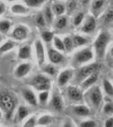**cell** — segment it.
Segmentation results:
<instances>
[{"label":"cell","mask_w":113,"mask_h":127,"mask_svg":"<svg viewBox=\"0 0 113 127\" xmlns=\"http://www.w3.org/2000/svg\"><path fill=\"white\" fill-rule=\"evenodd\" d=\"M106 0H93L91 4V9L93 10L94 13H97L102 8L104 7Z\"/></svg>","instance_id":"23"},{"label":"cell","mask_w":113,"mask_h":127,"mask_svg":"<svg viewBox=\"0 0 113 127\" xmlns=\"http://www.w3.org/2000/svg\"><path fill=\"white\" fill-rule=\"evenodd\" d=\"M102 19H103V21L105 22V24H109L113 21V7L108 8V9L104 12Z\"/></svg>","instance_id":"21"},{"label":"cell","mask_w":113,"mask_h":127,"mask_svg":"<svg viewBox=\"0 0 113 127\" xmlns=\"http://www.w3.org/2000/svg\"><path fill=\"white\" fill-rule=\"evenodd\" d=\"M111 40V35L107 32H100L94 42V54L98 59H102L106 54V50Z\"/></svg>","instance_id":"1"},{"label":"cell","mask_w":113,"mask_h":127,"mask_svg":"<svg viewBox=\"0 0 113 127\" xmlns=\"http://www.w3.org/2000/svg\"><path fill=\"white\" fill-rule=\"evenodd\" d=\"M80 126L82 127H95L97 126L96 122L94 120H86V121H83L80 124Z\"/></svg>","instance_id":"41"},{"label":"cell","mask_w":113,"mask_h":127,"mask_svg":"<svg viewBox=\"0 0 113 127\" xmlns=\"http://www.w3.org/2000/svg\"><path fill=\"white\" fill-rule=\"evenodd\" d=\"M68 24V19L67 17L65 16H60L57 20H56V23H55V26H56L57 28L58 29H63V28L66 27Z\"/></svg>","instance_id":"29"},{"label":"cell","mask_w":113,"mask_h":127,"mask_svg":"<svg viewBox=\"0 0 113 127\" xmlns=\"http://www.w3.org/2000/svg\"><path fill=\"white\" fill-rule=\"evenodd\" d=\"M53 43H54V47L57 50L60 51V52L65 51V47H64V43H63V40H61L58 36H54V38H53Z\"/></svg>","instance_id":"26"},{"label":"cell","mask_w":113,"mask_h":127,"mask_svg":"<svg viewBox=\"0 0 113 127\" xmlns=\"http://www.w3.org/2000/svg\"><path fill=\"white\" fill-rule=\"evenodd\" d=\"M63 43H64L65 51H67V52H71L73 50V48L74 47L73 38L69 37V36H65L64 39H63Z\"/></svg>","instance_id":"28"},{"label":"cell","mask_w":113,"mask_h":127,"mask_svg":"<svg viewBox=\"0 0 113 127\" xmlns=\"http://www.w3.org/2000/svg\"><path fill=\"white\" fill-rule=\"evenodd\" d=\"M11 11L14 14H25L28 12V9L21 4H14L11 7Z\"/></svg>","instance_id":"25"},{"label":"cell","mask_w":113,"mask_h":127,"mask_svg":"<svg viewBox=\"0 0 113 127\" xmlns=\"http://www.w3.org/2000/svg\"><path fill=\"white\" fill-rule=\"evenodd\" d=\"M5 11V6L4 4H3V3H0V15H2V14H3Z\"/></svg>","instance_id":"45"},{"label":"cell","mask_w":113,"mask_h":127,"mask_svg":"<svg viewBox=\"0 0 113 127\" xmlns=\"http://www.w3.org/2000/svg\"><path fill=\"white\" fill-rule=\"evenodd\" d=\"M35 48H36V59H37L38 64L42 66L45 62V49L42 42L40 40H36L35 42Z\"/></svg>","instance_id":"9"},{"label":"cell","mask_w":113,"mask_h":127,"mask_svg":"<svg viewBox=\"0 0 113 127\" xmlns=\"http://www.w3.org/2000/svg\"><path fill=\"white\" fill-rule=\"evenodd\" d=\"M22 94H23V97L27 103L31 106H36L37 105V100H36V95L34 94L33 92L30 89H23L22 91Z\"/></svg>","instance_id":"12"},{"label":"cell","mask_w":113,"mask_h":127,"mask_svg":"<svg viewBox=\"0 0 113 127\" xmlns=\"http://www.w3.org/2000/svg\"><path fill=\"white\" fill-rule=\"evenodd\" d=\"M49 97V92L48 91H42L41 92V93L39 94V100H40V103L44 104L46 103V101L48 100Z\"/></svg>","instance_id":"37"},{"label":"cell","mask_w":113,"mask_h":127,"mask_svg":"<svg viewBox=\"0 0 113 127\" xmlns=\"http://www.w3.org/2000/svg\"><path fill=\"white\" fill-rule=\"evenodd\" d=\"M97 80H98V73L94 72L92 74V75H90L89 77H87V78L82 82V85H81L82 89L85 90V89H88V88L93 87L94 84L97 81Z\"/></svg>","instance_id":"14"},{"label":"cell","mask_w":113,"mask_h":127,"mask_svg":"<svg viewBox=\"0 0 113 127\" xmlns=\"http://www.w3.org/2000/svg\"><path fill=\"white\" fill-rule=\"evenodd\" d=\"M42 37L44 42H50L53 38H54V35L52 32H48V31H45L42 33Z\"/></svg>","instance_id":"35"},{"label":"cell","mask_w":113,"mask_h":127,"mask_svg":"<svg viewBox=\"0 0 113 127\" xmlns=\"http://www.w3.org/2000/svg\"><path fill=\"white\" fill-rule=\"evenodd\" d=\"M15 107V99L13 94L8 91L0 93V108L9 116Z\"/></svg>","instance_id":"2"},{"label":"cell","mask_w":113,"mask_h":127,"mask_svg":"<svg viewBox=\"0 0 113 127\" xmlns=\"http://www.w3.org/2000/svg\"><path fill=\"white\" fill-rule=\"evenodd\" d=\"M52 117L51 115H43L37 120V124L39 126H48L52 124Z\"/></svg>","instance_id":"27"},{"label":"cell","mask_w":113,"mask_h":127,"mask_svg":"<svg viewBox=\"0 0 113 127\" xmlns=\"http://www.w3.org/2000/svg\"><path fill=\"white\" fill-rule=\"evenodd\" d=\"M67 96L71 101L80 102L83 100V93L81 89L75 86H69L67 88Z\"/></svg>","instance_id":"6"},{"label":"cell","mask_w":113,"mask_h":127,"mask_svg":"<svg viewBox=\"0 0 113 127\" xmlns=\"http://www.w3.org/2000/svg\"><path fill=\"white\" fill-rule=\"evenodd\" d=\"M10 29V23L8 20H1L0 21V32L2 33H7Z\"/></svg>","instance_id":"34"},{"label":"cell","mask_w":113,"mask_h":127,"mask_svg":"<svg viewBox=\"0 0 113 127\" xmlns=\"http://www.w3.org/2000/svg\"><path fill=\"white\" fill-rule=\"evenodd\" d=\"M77 7V3H76L75 0H68L66 4V9L68 10V13H71L73 10L76 9Z\"/></svg>","instance_id":"38"},{"label":"cell","mask_w":113,"mask_h":127,"mask_svg":"<svg viewBox=\"0 0 113 127\" xmlns=\"http://www.w3.org/2000/svg\"><path fill=\"white\" fill-rule=\"evenodd\" d=\"M105 126L106 127H112L113 126V118L110 117L106 120V121L105 122Z\"/></svg>","instance_id":"44"},{"label":"cell","mask_w":113,"mask_h":127,"mask_svg":"<svg viewBox=\"0 0 113 127\" xmlns=\"http://www.w3.org/2000/svg\"><path fill=\"white\" fill-rule=\"evenodd\" d=\"M103 99L102 93L100 87H92L88 93V100L93 107L98 108Z\"/></svg>","instance_id":"5"},{"label":"cell","mask_w":113,"mask_h":127,"mask_svg":"<svg viewBox=\"0 0 113 127\" xmlns=\"http://www.w3.org/2000/svg\"><path fill=\"white\" fill-rule=\"evenodd\" d=\"M94 59V52L90 48H85L81 50L78 51L76 54L73 55V64L78 66L84 64L89 63Z\"/></svg>","instance_id":"3"},{"label":"cell","mask_w":113,"mask_h":127,"mask_svg":"<svg viewBox=\"0 0 113 127\" xmlns=\"http://www.w3.org/2000/svg\"><path fill=\"white\" fill-rule=\"evenodd\" d=\"M47 54H48L49 60L54 64H61L64 61V57L60 53V51L56 50L52 48H48Z\"/></svg>","instance_id":"8"},{"label":"cell","mask_w":113,"mask_h":127,"mask_svg":"<svg viewBox=\"0 0 113 127\" xmlns=\"http://www.w3.org/2000/svg\"><path fill=\"white\" fill-rule=\"evenodd\" d=\"M9 2H13V1H16V0H8Z\"/></svg>","instance_id":"49"},{"label":"cell","mask_w":113,"mask_h":127,"mask_svg":"<svg viewBox=\"0 0 113 127\" xmlns=\"http://www.w3.org/2000/svg\"><path fill=\"white\" fill-rule=\"evenodd\" d=\"M73 76V71L72 69H67L59 74L58 78H57V85L59 87H64L67 85L70 80Z\"/></svg>","instance_id":"7"},{"label":"cell","mask_w":113,"mask_h":127,"mask_svg":"<svg viewBox=\"0 0 113 127\" xmlns=\"http://www.w3.org/2000/svg\"><path fill=\"white\" fill-rule=\"evenodd\" d=\"M36 90L40 92H42V91H48L49 89L51 88V83H44V84H41V85H38V86H36L35 87Z\"/></svg>","instance_id":"39"},{"label":"cell","mask_w":113,"mask_h":127,"mask_svg":"<svg viewBox=\"0 0 113 127\" xmlns=\"http://www.w3.org/2000/svg\"><path fill=\"white\" fill-rule=\"evenodd\" d=\"M51 103H52V107L54 108L57 111H61V110L63 109V100H62V98H61V96L57 93H53Z\"/></svg>","instance_id":"15"},{"label":"cell","mask_w":113,"mask_h":127,"mask_svg":"<svg viewBox=\"0 0 113 127\" xmlns=\"http://www.w3.org/2000/svg\"><path fill=\"white\" fill-rule=\"evenodd\" d=\"M30 54H31V51H30V47L29 46H23L20 48L19 50V59H27L30 57Z\"/></svg>","instance_id":"19"},{"label":"cell","mask_w":113,"mask_h":127,"mask_svg":"<svg viewBox=\"0 0 113 127\" xmlns=\"http://www.w3.org/2000/svg\"><path fill=\"white\" fill-rule=\"evenodd\" d=\"M30 69H31V65L30 64H21L15 69V76L18 78H22L30 72Z\"/></svg>","instance_id":"13"},{"label":"cell","mask_w":113,"mask_h":127,"mask_svg":"<svg viewBox=\"0 0 113 127\" xmlns=\"http://www.w3.org/2000/svg\"><path fill=\"white\" fill-rule=\"evenodd\" d=\"M53 11L52 9L49 6L46 7V9L44 10V13L43 15L45 16V19L46 20V23L47 24H52V20H53Z\"/></svg>","instance_id":"24"},{"label":"cell","mask_w":113,"mask_h":127,"mask_svg":"<svg viewBox=\"0 0 113 127\" xmlns=\"http://www.w3.org/2000/svg\"><path fill=\"white\" fill-rule=\"evenodd\" d=\"M43 70H44V72H46V74H48V75H54L55 73H56V69H55V67H53L52 65H50V64L46 65V66L43 69Z\"/></svg>","instance_id":"40"},{"label":"cell","mask_w":113,"mask_h":127,"mask_svg":"<svg viewBox=\"0 0 113 127\" xmlns=\"http://www.w3.org/2000/svg\"><path fill=\"white\" fill-rule=\"evenodd\" d=\"M14 47V42H12V41H8V42H6L4 44H3L0 47V52H2V53L8 52V51L13 49Z\"/></svg>","instance_id":"31"},{"label":"cell","mask_w":113,"mask_h":127,"mask_svg":"<svg viewBox=\"0 0 113 127\" xmlns=\"http://www.w3.org/2000/svg\"><path fill=\"white\" fill-rule=\"evenodd\" d=\"M73 112L76 115L79 116H88L90 114V109L85 105H77L73 108Z\"/></svg>","instance_id":"16"},{"label":"cell","mask_w":113,"mask_h":127,"mask_svg":"<svg viewBox=\"0 0 113 127\" xmlns=\"http://www.w3.org/2000/svg\"><path fill=\"white\" fill-rule=\"evenodd\" d=\"M46 0H24V3L28 7H39L42 5Z\"/></svg>","instance_id":"30"},{"label":"cell","mask_w":113,"mask_h":127,"mask_svg":"<svg viewBox=\"0 0 113 127\" xmlns=\"http://www.w3.org/2000/svg\"><path fill=\"white\" fill-rule=\"evenodd\" d=\"M111 54H112V56L113 57V47H112V49H111Z\"/></svg>","instance_id":"47"},{"label":"cell","mask_w":113,"mask_h":127,"mask_svg":"<svg viewBox=\"0 0 113 127\" xmlns=\"http://www.w3.org/2000/svg\"><path fill=\"white\" fill-rule=\"evenodd\" d=\"M104 112L106 114H113V104L111 103H107L104 106Z\"/></svg>","instance_id":"42"},{"label":"cell","mask_w":113,"mask_h":127,"mask_svg":"<svg viewBox=\"0 0 113 127\" xmlns=\"http://www.w3.org/2000/svg\"><path fill=\"white\" fill-rule=\"evenodd\" d=\"M96 28V20L94 16L90 15L85 20V23L81 28V31L84 33H91Z\"/></svg>","instance_id":"10"},{"label":"cell","mask_w":113,"mask_h":127,"mask_svg":"<svg viewBox=\"0 0 113 127\" xmlns=\"http://www.w3.org/2000/svg\"><path fill=\"white\" fill-rule=\"evenodd\" d=\"M12 36L16 40H19V41L24 40L28 36L27 28L21 26H17V27H15L14 29L13 32H12Z\"/></svg>","instance_id":"11"},{"label":"cell","mask_w":113,"mask_h":127,"mask_svg":"<svg viewBox=\"0 0 113 127\" xmlns=\"http://www.w3.org/2000/svg\"><path fill=\"white\" fill-rule=\"evenodd\" d=\"M52 11L54 13V15L57 16H61L62 15L65 13V10H66V7L63 3H55L52 7Z\"/></svg>","instance_id":"20"},{"label":"cell","mask_w":113,"mask_h":127,"mask_svg":"<svg viewBox=\"0 0 113 127\" xmlns=\"http://www.w3.org/2000/svg\"><path fill=\"white\" fill-rule=\"evenodd\" d=\"M36 118L35 117H31L30 119L24 123V127H33V126H36Z\"/></svg>","instance_id":"43"},{"label":"cell","mask_w":113,"mask_h":127,"mask_svg":"<svg viewBox=\"0 0 113 127\" xmlns=\"http://www.w3.org/2000/svg\"><path fill=\"white\" fill-rule=\"evenodd\" d=\"M1 117H2V114H1V111H0V120H1Z\"/></svg>","instance_id":"50"},{"label":"cell","mask_w":113,"mask_h":127,"mask_svg":"<svg viewBox=\"0 0 113 127\" xmlns=\"http://www.w3.org/2000/svg\"><path fill=\"white\" fill-rule=\"evenodd\" d=\"M103 89L104 92L106 93V95H108L109 97H113V86L111 83V81L109 80L105 79L103 80Z\"/></svg>","instance_id":"22"},{"label":"cell","mask_w":113,"mask_h":127,"mask_svg":"<svg viewBox=\"0 0 113 127\" xmlns=\"http://www.w3.org/2000/svg\"><path fill=\"white\" fill-rule=\"evenodd\" d=\"M84 17L85 16H84L83 13H81V12L78 13L73 18V25H74V26H79V25H81L84 20Z\"/></svg>","instance_id":"36"},{"label":"cell","mask_w":113,"mask_h":127,"mask_svg":"<svg viewBox=\"0 0 113 127\" xmlns=\"http://www.w3.org/2000/svg\"><path fill=\"white\" fill-rule=\"evenodd\" d=\"M99 64H89L82 66L81 68L78 69L75 75V81L77 82H83L85 80L89 77L90 75H92L94 72H97L99 69Z\"/></svg>","instance_id":"4"},{"label":"cell","mask_w":113,"mask_h":127,"mask_svg":"<svg viewBox=\"0 0 113 127\" xmlns=\"http://www.w3.org/2000/svg\"><path fill=\"white\" fill-rule=\"evenodd\" d=\"M28 114H29V111H28L27 108H25L24 106H20V107L18 108V117H19L20 120H24Z\"/></svg>","instance_id":"32"},{"label":"cell","mask_w":113,"mask_h":127,"mask_svg":"<svg viewBox=\"0 0 113 127\" xmlns=\"http://www.w3.org/2000/svg\"><path fill=\"white\" fill-rule=\"evenodd\" d=\"M44 83H51L50 78L44 75H41V74L40 75H37L34 77L33 80H32V84H33L34 87L41 85V84H44Z\"/></svg>","instance_id":"17"},{"label":"cell","mask_w":113,"mask_h":127,"mask_svg":"<svg viewBox=\"0 0 113 127\" xmlns=\"http://www.w3.org/2000/svg\"><path fill=\"white\" fill-rule=\"evenodd\" d=\"M79 1L80 3H81L83 5H86V4H88V3H90V0H79Z\"/></svg>","instance_id":"46"},{"label":"cell","mask_w":113,"mask_h":127,"mask_svg":"<svg viewBox=\"0 0 113 127\" xmlns=\"http://www.w3.org/2000/svg\"><path fill=\"white\" fill-rule=\"evenodd\" d=\"M36 23L40 27H45L46 25V20L43 14H39L36 18Z\"/></svg>","instance_id":"33"},{"label":"cell","mask_w":113,"mask_h":127,"mask_svg":"<svg viewBox=\"0 0 113 127\" xmlns=\"http://www.w3.org/2000/svg\"><path fill=\"white\" fill-rule=\"evenodd\" d=\"M73 42L75 48H79V47L85 46V45L87 44L89 40L87 38L84 37V36H80V35H75V36H73Z\"/></svg>","instance_id":"18"},{"label":"cell","mask_w":113,"mask_h":127,"mask_svg":"<svg viewBox=\"0 0 113 127\" xmlns=\"http://www.w3.org/2000/svg\"><path fill=\"white\" fill-rule=\"evenodd\" d=\"M1 41H2V36H1V34H0V42H1Z\"/></svg>","instance_id":"48"}]
</instances>
